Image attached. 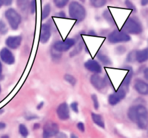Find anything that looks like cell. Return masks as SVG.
<instances>
[{
    "label": "cell",
    "mask_w": 148,
    "mask_h": 138,
    "mask_svg": "<svg viewBox=\"0 0 148 138\" xmlns=\"http://www.w3.org/2000/svg\"><path fill=\"white\" fill-rule=\"evenodd\" d=\"M129 119L142 130H147L148 126V110L142 104L130 106L127 112Z\"/></svg>",
    "instance_id": "1"
},
{
    "label": "cell",
    "mask_w": 148,
    "mask_h": 138,
    "mask_svg": "<svg viewBox=\"0 0 148 138\" xmlns=\"http://www.w3.org/2000/svg\"><path fill=\"white\" fill-rule=\"evenodd\" d=\"M69 13L72 18L78 21H83L86 16V11L85 8L77 2H72L69 7Z\"/></svg>",
    "instance_id": "2"
},
{
    "label": "cell",
    "mask_w": 148,
    "mask_h": 138,
    "mask_svg": "<svg viewBox=\"0 0 148 138\" xmlns=\"http://www.w3.org/2000/svg\"><path fill=\"white\" fill-rule=\"evenodd\" d=\"M123 28L126 32L133 35H138L143 31L141 24L135 19L129 18L123 25Z\"/></svg>",
    "instance_id": "3"
},
{
    "label": "cell",
    "mask_w": 148,
    "mask_h": 138,
    "mask_svg": "<svg viewBox=\"0 0 148 138\" xmlns=\"http://www.w3.org/2000/svg\"><path fill=\"white\" fill-rule=\"evenodd\" d=\"M5 17L11 28L13 30L17 29L21 21L20 15L15 10L10 8L5 12Z\"/></svg>",
    "instance_id": "4"
},
{
    "label": "cell",
    "mask_w": 148,
    "mask_h": 138,
    "mask_svg": "<svg viewBox=\"0 0 148 138\" xmlns=\"http://www.w3.org/2000/svg\"><path fill=\"white\" fill-rule=\"evenodd\" d=\"M130 39V36L127 33L118 30L113 31L108 37V40L112 44L128 42Z\"/></svg>",
    "instance_id": "5"
},
{
    "label": "cell",
    "mask_w": 148,
    "mask_h": 138,
    "mask_svg": "<svg viewBox=\"0 0 148 138\" xmlns=\"http://www.w3.org/2000/svg\"><path fill=\"white\" fill-rule=\"evenodd\" d=\"M127 91L123 88L119 87L115 92L109 95L108 99V103L112 106L117 105L121 101L125 99Z\"/></svg>",
    "instance_id": "6"
},
{
    "label": "cell",
    "mask_w": 148,
    "mask_h": 138,
    "mask_svg": "<svg viewBox=\"0 0 148 138\" xmlns=\"http://www.w3.org/2000/svg\"><path fill=\"white\" fill-rule=\"evenodd\" d=\"M108 80L101 77L99 74H94L90 78V83L92 86L99 91L106 88L108 85Z\"/></svg>",
    "instance_id": "7"
},
{
    "label": "cell",
    "mask_w": 148,
    "mask_h": 138,
    "mask_svg": "<svg viewBox=\"0 0 148 138\" xmlns=\"http://www.w3.org/2000/svg\"><path fill=\"white\" fill-rule=\"evenodd\" d=\"M59 127L58 124L53 122L46 123L43 127V137L44 138H51L56 136L59 133Z\"/></svg>",
    "instance_id": "8"
},
{
    "label": "cell",
    "mask_w": 148,
    "mask_h": 138,
    "mask_svg": "<svg viewBox=\"0 0 148 138\" xmlns=\"http://www.w3.org/2000/svg\"><path fill=\"white\" fill-rule=\"evenodd\" d=\"M76 44L75 40L68 38L64 41H58L56 42L53 46L55 51L58 52L67 51Z\"/></svg>",
    "instance_id": "9"
},
{
    "label": "cell",
    "mask_w": 148,
    "mask_h": 138,
    "mask_svg": "<svg viewBox=\"0 0 148 138\" xmlns=\"http://www.w3.org/2000/svg\"><path fill=\"white\" fill-rule=\"evenodd\" d=\"M56 112L58 118L62 121H65L70 118V110L66 103L60 104L57 109Z\"/></svg>",
    "instance_id": "10"
},
{
    "label": "cell",
    "mask_w": 148,
    "mask_h": 138,
    "mask_svg": "<svg viewBox=\"0 0 148 138\" xmlns=\"http://www.w3.org/2000/svg\"><path fill=\"white\" fill-rule=\"evenodd\" d=\"M0 58L2 61L8 65L13 64L15 59L13 53L7 48H3L0 51Z\"/></svg>",
    "instance_id": "11"
},
{
    "label": "cell",
    "mask_w": 148,
    "mask_h": 138,
    "mask_svg": "<svg viewBox=\"0 0 148 138\" xmlns=\"http://www.w3.org/2000/svg\"><path fill=\"white\" fill-rule=\"evenodd\" d=\"M84 67L88 71L95 74L102 73V69L100 64L95 60H89L85 63Z\"/></svg>",
    "instance_id": "12"
},
{
    "label": "cell",
    "mask_w": 148,
    "mask_h": 138,
    "mask_svg": "<svg viewBox=\"0 0 148 138\" xmlns=\"http://www.w3.org/2000/svg\"><path fill=\"white\" fill-rule=\"evenodd\" d=\"M123 69L127 70V72L124 76L119 87L123 88L126 91H127L129 87L130 82L133 77V69L131 67L128 66L124 67H123Z\"/></svg>",
    "instance_id": "13"
},
{
    "label": "cell",
    "mask_w": 148,
    "mask_h": 138,
    "mask_svg": "<svg viewBox=\"0 0 148 138\" xmlns=\"http://www.w3.org/2000/svg\"><path fill=\"white\" fill-rule=\"evenodd\" d=\"M134 87L135 89L138 94L141 95H147L148 84L143 80L141 79H137L136 80Z\"/></svg>",
    "instance_id": "14"
},
{
    "label": "cell",
    "mask_w": 148,
    "mask_h": 138,
    "mask_svg": "<svg viewBox=\"0 0 148 138\" xmlns=\"http://www.w3.org/2000/svg\"><path fill=\"white\" fill-rule=\"evenodd\" d=\"M51 36V30L49 26L47 24H44L41 27L39 40L42 44L47 43Z\"/></svg>",
    "instance_id": "15"
},
{
    "label": "cell",
    "mask_w": 148,
    "mask_h": 138,
    "mask_svg": "<svg viewBox=\"0 0 148 138\" xmlns=\"http://www.w3.org/2000/svg\"><path fill=\"white\" fill-rule=\"evenodd\" d=\"M22 38L20 36L10 37L6 40V44L10 49H16L21 45Z\"/></svg>",
    "instance_id": "16"
},
{
    "label": "cell",
    "mask_w": 148,
    "mask_h": 138,
    "mask_svg": "<svg viewBox=\"0 0 148 138\" xmlns=\"http://www.w3.org/2000/svg\"><path fill=\"white\" fill-rule=\"evenodd\" d=\"M148 48L136 51V60L138 63L142 64L148 60Z\"/></svg>",
    "instance_id": "17"
},
{
    "label": "cell",
    "mask_w": 148,
    "mask_h": 138,
    "mask_svg": "<svg viewBox=\"0 0 148 138\" xmlns=\"http://www.w3.org/2000/svg\"><path fill=\"white\" fill-rule=\"evenodd\" d=\"M91 118H92V120L93 123L97 126L102 128V129H105V121H104L103 117L101 115L94 113V112H92L91 113Z\"/></svg>",
    "instance_id": "18"
},
{
    "label": "cell",
    "mask_w": 148,
    "mask_h": 138,
    "mask_svg": "<svg viewBox=\"0 0 148 138\" xmlns=\"http://www.w3.org/2000/svg\"><path fill=\"white\" fill-rule=\"evenodd\" d=\"M97 58L99 60L105 65H111L112 64L111 60L109 58V57L103 53H98L97 55Z\"/></svg>",
    "instance_id": "19"
},
{
    "label": "cell",
    "mask_w": 148,
    "mask_h": 138,
    "mask_svg": "<svg viewBox=\"0 0 148 138\" xmlns=\"http://www.w3.org/2000/svg\"><path fill=\"white\" fill-rule=\"evenodd\" d=\"M91 4L95 8H100L106 5L107 0H90Z\"/></svg>",
    "instance_id": "20"
},
{
    "label": "cell",
    "mask_w": 148,
    "mask_h": 138,
    "mask_svg": "<svg viewBox=\"0 0 148 138\" xmlns=\"http://www.w3.org/2000/svg\"><path fill=\"white\" fill-rule=\"evenodd\" d=\"M29 0H17V5L22 11H26L28 7Z\"/></svg>",
    "instance_id": "21"
},
{
    "label": "cell",
    "mask_w": 148,
    "mask_h": 138,
    "mask_svg": "<svg viewBox=\"0 0 148 138\" xmlns=\"http://www.w3.org/2000/svg\"><path fill=\"white\" fill-rule=\"evenodd\" d=\"M64 79L72 86H74L77 83V80L71 75L66 74L64 76Z\"/></svg>",
    "instance_id": "22"
},
{
    "label": "cell",
    "mask_w": 148,
    "mask_h": 138,
    "mask_svg": "<svg viewBox=\"0 0 148 138\" xmlns=\"http://www.w3.org/2000/svg\"><path fill=\"white\" fill-rule=\"evenodd\" d=\"M19 132L20 134L24 137H26L29 135V131L26 126L23 124L20 125L19 126Z\"/></svg>",
    "instance_id": "23"
},
{
    "label": "cell",
    "mask_w": 148,
    "mask_h": 138,
    "mask_svg": "<svg viewBox=\"0 0 148 138\" xmlns=\"http://www.w3.org/2000/svg\"><path fill=\"white\" fill-rule=\"evenodd\" d=\"M51 11L50 5L49 4H47L44 7L42 12V17L43 20L47 18L49 15Z\"/></svg>",
    "instance_id": "24"
},
{
    "label": "cell",
    "mask_w": 148,
    "mask_h": 138,
    "mask_svg": "<svg viewBox=\"0 0 148 138\" xmlns=\"http://www.w3.org/2000/svg\"><path fill=\"white\" fill-rule=\"evenodd\" d=\"M136 51H131L127 55L126 61L128 63H134L136 61Z\"/></svg>",
    "instance_id": "25"
},
{
    "label": "cell",
    "mask_w": 148,
    "mask_h": 138,
    "mask_svg": "<svg viewBox=\"0 0 148 138\" xmlns=\"http://www.w3.org/2000/svg\"><path fill=\"white\" fill-rule=\"evenodd\" d=\"M91 99L92 101L93 107L95 110H98L99 107V103L98 100V96L95 94H93L91 96Z\"/></svg>",
    "instance_id": "26"
},
{
    "label": "cell",
    "mask_w": 148,
    "mask_h": 138,
    "mask_svg": "<svg viewBox=\"0 0 148 138\" xmlns=\"http://www.w3.org/2000/svg\"><path fill=\"white\" fill-rule=\"evenodd\" d=\"M69 0H54L55 5L60 8H64L68 3Z\"/></svg>",
    "instance_id": "27"
},
{
    "label": "cell",
    "mask_w": 148,
    "mask_h": 138,
    "mask_svg": "<svg viewBox=\"0 0 148 138\" xmlns=\"http://www.w3.org/2000/svg\"><path fill=\"white\" fill-rule=\"evenodd\" d=\"M115 53L118 55H121L124 54L126 51V49L123 46H119L116 47L115 50Z\"/></svg>",
    "instance_id": "28"
},
{
    "label": "cell",
    "mask_w": 148,
    "mask_h": 138,
    "mask_svg": "<svg viewBox=\"0 0 148 138\" xmlns=\"http://www.w3.org/2000/svg\"><path fill=\"white\" fill-rule=\"evenodd\" d=\"M82 49V45L81 44H79L77 47L74 49V51H73L71 53V56H74L77 55L78 53L80 52Z\"/></svg>",
    "instance_id": "29"
},
{
    "label": "cell",
    "mask_w": 148,
    "mask_h": 138,
    "mask_svg": "<svg viewBox=\"0 0 148 138\" xmlns=\"http://www.w3.org/2000/svg\"><path fill=\"white\" fill-rule=\"evenodd\" d=\"M71 108L73 111L75 113H78V103L77 102H73L71 104Z\"/></svg>",
    "instance_id": "30"
},
{
    "label": "cell",
    "mask_w": 148,
    "mask_h": 138,
    "mask_svg": "<svg viewBox=\"0 0 148 138\" xmlns=\"http://www.w3.org/2000/svg\"><path fill=\"white\" fill-rule=\"evenodd\" d=\"M104 17L107 21H110L112 23H113L114 22V20H113L112 17L110 13L107 10L104 12Z\"/></svg>",
    "instance_id": "31"
},
{
    "label": "cell",
    "mask_w": 148,
    "mask_h": 138,
    "mask_svg": "<svg viewBox=\"0 0 148 138\" xmlns=\"http://www.w3.org/2000/svg\"><path fill=\"white\" fill-rule=\"evenodd\" d=\"M125 3L128 8L133 10L134 11L136 10L135 6L134 5V4H133L132 2H131L130 0H126V1H125Z\"/></svg>",
    "instance_id": "32"
},
{
    "label": "cell",
    "mask_w": 148,
    "mask_h": 138,
    "mask_svg": "<svg viewBox=\"0 0 148 138\" xmlns=\"http://www.w3.org/2000/svg\"><path fill=\"white\" fill-rule=\"evenodd\" d=\"M77 128L78 130L81 132H85V126L84 124L83 123V122H79L77 125Z\"/></svg>",
    "instance_id": "33"
},
{
    "label": "cell",
    "mask_w": 148,
    "mask_h": 138,
    "mask_svg": "<svg viewBox=\"0 0 148 138\" xmlns=\"http://www.w3.org/2000/svg\"><path fill=\"white\" fill-rule=\"evenodd\" d=\"M7 31V28L3 23H0V32L2 34H5Z\"/></svg>",
    "instance_id": "34"
},
{
    "label": "cell",
    "mask_w": 148,
    "mask_h": 138,
    "mask_svg": "<svg viewBox=\"0 0 148 138\" xmlns=\"http://www.w3.org/2000/svg\"><path fill=\"white\" fill-rule=\"evenodd\" d=\"M36 0H32L31 4V10L32 13H34L36 10Z\"/></svg>",
    "instance_id": "35"
},
{
    "label": "cell",
    "mask_w": 148,
    "mask_h": 138,
    "mask_svg": "<svg viewBox=\"0 0 148 138\" xmlns=\"http://www.w3.org/2000/svg\"><path fill=\"white\" fill-rule=\"evenodd\" d=\"M2 1L3 4L8 6V5H10L11 4L13 0H2Z\"/></svg>",
    "instance_id": "36"
},
{
    "label": "cell",
    "mask_w": 148,
    "mask_h": 138,
    "mask_svg": "<svg viewBox=\"0 0 148 138\" xmlns=\"http://www.w3.org/2000/svg\"><path fill=\"white\" fill-rule=\"evenodd\" d=\"M143 75L144 77L146 80H147L148 78V68H145L143 71Z\"/></svg>",
    "instance_id": "37"
},
{
    "label": "cell",
    "mask_w": 148,
    "mask_h": 138,
    "mask_svg": "<svg viewBox=\"0 0 148 138\" xmlns=\"http://www.w3.org/2000/svg\"><path fill=\"white\" fill-rule=\"evenodd\" d=\"M6 127V125L5 123L0 122V130H3Z\"/></svg>",
    "instance_id": "38"
},
{
    "label": "cell",
    "mask_w": 148,
    "mask_h": 138,
    "mask_svg": "<svg viewBox=\"0 0 148 138\" xmlns=\"http://www.w3.org/2000/svg\"><path fill=\"white\" fill-rule=\"evenodd\" d=\"M148 0H141V4L142 6H144L148 4Z\"/></svg>",
    "instance_id": "39"
},
{
    "label": "cell",
    "mask_w": 148,
    "mask_h": 138,
    "mask_svg": "<svg viewBox=\"0 0 148 138\" xmlns=\"http://www.w3.org/2000/svg\"><path fill=\"white\" fill-rule=\"evenodd\" d=\"M43 105L44 103L42 102H41L40 103L38 104V105L37 106V108L38 110H41V109L42 108L43 106Z\"/></svg>",
    "instance_id": "40"
},
{
    "label": "cell",
    "mask_w": 148,
    "mask_h": 138,
    "mask_svg": "<svg viewBox=\"0 0 148 138\" xmlns=\"http://www.w3.org/2000/svg\"><path fill=\"white\" fill-rule=\"evenodd\" d=\"M3 72V67L1 62L0 61V77L1 76Z\"/></svg>",
    "instance_id": "41"
},
{
    "label": "cell",
    "mask_w": 148,
    "mask_h": 138,
    "mask_svg": "<svg viewBox=\"0 0 148 138\" xmlns=\"http://www.w3.org/2000/svg\"><path fill=\"white\" fill-rule=\"evenodd\" d=\"M40 127V125L38 123L35 124L34 125V129L35 130H37Z\"/></svg>",
    "instance_id": "42"
},
{
    "label": "cell",
    "mask_w": 148,
    "mask_h": 138,
    "mask_svg": "<svg viewBox=\"0 0 148 138\" xmlns=\"http://www.w3.org/2000/svg\"><path fill=\"white\" fill-rule=\"evenodd\" d=\"M89 35L95 36V35H96V34H95L94 31H89Z\"/></svg>",
    "instance_id": "43"
},
{
    "label": "cell",
    "mask_w": 148,
    "mask_h": 138,
    "mask_svg": "<svg viewBox=\"0 0 148 138\" xmlns=\"http://www.w3.org/2000/svg\"><path fill=\"white\" fill-rule=\"evenodd\" d=\"M59 16H60V17H65V15L64 12H60L59 13Z\"/></svg>",
    "instance_id": "44"
},
{
    "label": "cell",
    "mask_w": 148,
    "mask_h": 138,
    "mask_svg": "<svg viewBox=\"0 0 148 138\" xmlns=\"http://www.w3.org/2000/svg\"><path fill=\"white\" fill-rule=\"evenodd\" d=\"M71 137L77 138V136H76V135H75V134H73H73H72V135H71Z\"/></svg>",
    "instance_id": "45"
},
{
    "label": "cell",
    "mask_w": 148,
    "mask_h": 138,
    "mask_svg": "<svg viewBox=\"0 0 148 138\" xmlns=\"http://www.w3.org/2000/svg\"><path fill=\"white\" fill-rule=\"evenodd\" d=\"M2 4H3V3L2 1V0H0V8L1 7Z\"/></svg>",
    "instance_id": "46"
},
{
    "label": "cell",
    "mask_w": 148,
    "mask_h": 138,
    "mask_svg": "<svg viewBox=\"0 0 148 138\" xmlns=\"http://www.w3.org/2000/svg\"><path fill=\"white\" fill-rule=\"evenodd\" d=\"M86 0H80V1H81L83 2H84Z\"/></svg>",
    "instance_id": "47"
},
{
    "label": "cell",
    "mask_w": 148,
    "mask_h": 138,
    "mask_svg": "<svg viewBox=\"0 0 148 138\" xmlns=\"http://www.w3.org/2000/svg\"><path fill=\"white\" fill-rule=\"evenodd\" d=\"M1 85H0V93H1Z\"/></svg>",
    "instance_id": "48"
}]
</instances>
